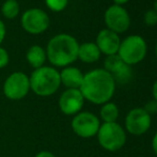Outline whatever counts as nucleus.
<instances>
[{
	"label": "nucleus",
	"instance_id": "1",
	"mask_svg": "<svg viewBox=\"0 0 157 157\" xmlns=\"http://www.w3.org/2000/svg\"><path fill=\"white\" fill-rule=\"evenodd\" d=\"M79 90L85 99L96 105H104L113 96L116 81L107 71L97 68L83 76Z\"/></svg>",
	"mask_w": 157,
	"mask_h": 157
},
{
	"label": "nucleus",
	"instance_id": "2",
	"mask_svg": "<svg viewBox=\"0 0 157 157\" xmlns=\"http://www.w3.org/2000/svg\"><path fill=\"white\" fill-rule=\"evenodd\" d=\"M78 42L70 34H58L49 41L47 58L56 66H66L78 59Z\"/></svg>",
	"mask_w": 157,
	"mask_h": 157
},
{
	"label": "nucleus",
	"instance_id": "3",
	"mask_svg": "<svg viewBox=\"0 0 157 157\" xmlns=\"http://www.w3.org/2000/svg\"><path fill=\"white\" fill-rule=\"evenodd\" d=\"M30 89L39 96H49L59 89L61 85L60 73L49 66L36 68L31 74Z\"/></svg>",
	"mask_w": 157,
	"mask_h": 157
},
{
	"label": "nucleus",
	"instance_id": "4",
	"mask_svg": "<svg viewBox=\"0 0 157 157\" xmlns=\"http://www.w3.org/2000/svg\"><path fill=\"white\" fill-rule=\"evenodd\" d=\"M147 46L140 35H129L123 40L118 50V56L127 65H135L145 58Z\"/></svg>",
	"mask_w": 157,
	"mask_h": 157
},
{
	"label": "nucleus",
	"instance_id": "5",
	"mask_svg": "<svg viewBox=\"0 0 157 157\" xmlns=\"http://www.w3.org/2000/svg\"><path fill=\"white\" fill-rule=\"evenodd\" d=\"M96 135L101 147L109 152L119 151L124 147L126 142L124 128L117 122L104 123L99 126Z\"/></svg>",
	"mask_w": 157,
	"mask_h": 157
},
{
	"label": "nucleus",
	"instance_id": "6",
	"mask_svg": "<svg viewBox=\"0 0 157 157\" xmlns=\"http://www.w3.org/2000/svg\"><path fill=\"white\" fill-rule=\"evenodd\" d=\"M30 90V80L26 74L15 72L6 78L3 85V92L8 98L13 101L21 99Z\"/></svg>",
	"mask_w": 157,
	"mask_h": 157
},
{
	"label": "nucleus",
	"instance_id": "7",
	"mask_svg": "<svg viewBox=\"0 0 157 157\" xmlns=\"http://www.w3.org/2000/svg\"><path fill=\"white\" fill-rule=\"evenodd\" d=\"M99 120L91 112H79L72 121V128L77 136L81 138H91L99 129Z\"/></svg>",
	"mask_w": 157,
	"mask_h": 157
},
{
	"label": "nucleus",
	"instance_id": "8",
	"mask_svg": "<svg viewBox=\"0 0 157 157\" xmlns=\"http://www.w3.org/2000/svg\"><path fill=\"white\" fill-rule=\"evenodd\" d=\"M104 19L107 29L116 32L117 34L125 32L130 25V17L128 12L123 6L117 4L109 6L106 10Z\"/></svg>",
	"mask_w": 157,
	"mask_h": 157
},
{
	"label": "nucleus",
	"instance_id": "9",
	"mask_svg": "<svg viewBox=\"0 0 157 157\" xmlns=\"http://www.w3.org/2000/svg\"><path fill=\"white\" fill-rule=\"evenodd\" d=\"M125 127L129 134L141 136L151 127V116L143 108H134L126 116Z\"/></svg>",
	"mask_w": 157,
	"mask_h": 157
},
{
	"label": "nucleus",
	"instance_id": "10",
	"mask_svg": "<svg viewBox=\"0 0 157 157\" xmlns=\"http://www.w3.org/2000/svg\"><path fill=\"white\" fill-rule=\"evenodd\" d=\"M21 25L27 32L31 34H39L48 28L49 17L40 9H31L24 13L21 17Z\"/></svg>",
	"mask_w": 157,
	"mask_h": 157
},
{
	"label": "nucleus",
	"instance_id": "11",
	"mask_svg": "<svg viewBox=\"0 0 157 157\" xmlns=\"http://www.w3.org/2000/svg\"><path fill=\"white\" fill-rule=\"evenodd\" d=\"M104 70L107 71L112 78L114 79L116 83H124L129 82V80L132 77V67L127 64H125L121 60V58L117 55H112V56H107L104 62Z\"/></svg>",
	"mask_w": 157,
	"mask_h": 157
},
{
	"label": "nucleus",
	"instance_id": "12",
	"mask_svg": "<svg viewBox=\"0 0 157 157\" xmlns=\"http://www.w3.org/2000/svg\"><path fill=\"white\" fill-rule=\"evenodd\" d=\"M85 98L79 89H67L59 99V107L66 116L77 114L82 108Z\"/></svg>",
	"mask_w": 157,
	"mask_h": 157
},
{
	"label": "nucleus",
	"instance_id": "13",
	"mask_svg": "<svg viewBox=\"0 0 157 157\" xmlns=\"http://www.w3.org/2000/svg\"><path fill=\"white\" fill-rule=\"evenodd\" d=\"M95 44L101 52L105 54L106 56H112L118 54L121 40L116 32L109 29H104L97 34Z\"/></svg>",
	"mask_w": 157,
	"mask_h": 157
},
{
	"label": "nucleus",
	"instance_id": "14",
	"mask_svg": "<svg viewBox=\"0 0 157 157\" xmlns=\"http://www.w3.org/2000/svg\"><path fill=\"white\" fill-rule=\"evenodd\" d=\"M85 75L76 67H65L60 73L61 82L68 89H79Z\"/></svg>",
	"mask_w": 157,
	"mask_h": 157
},
{
	"label": "nucleus",
	"instance_id": "15",
	"mask_svg": "<svg viewBox=\"0 0 157 157\" xmlns=\"http://www.w3.org/2000/svg\"><path fill=\"white\" fill-rule=\"evenodd\" d=\"M101 57V52L95 43H83L79 45L78 48V58L82 62L94 63Z\"/></svg>",
	"mask_w": 157,
	"mask_h": 157
},
{
	"label": "nucleus",
	"instance_id": "16",
	"mask_svg": "<svg viewBox=\"0 0 157 157\" xmlns=\"http://www.w3.org/2000/svg\"><path fill=\"white\" fill-rule=\"evenodd\" d=\"M27 60L30 65L36 70V68H40L43 66V64L46 60V54L41 46H31L27 52Z\"/></svg>",
	"mask_w": 157,
	"mask_h": 157
},
{
	"label": "nucleus",
	"instance_id": "17",
	"mask_svg": "<svg viewBox=\"0 0 157 157\" xmlns=\"http://www.w3.org/2000/svg\"><path fill=\"white\" fill-rule=\"evenodd\" d=\"M99 114L104 123H113L119 118V108L114 103L108 101L101 106Z\"/></svg>",
	"mask_w": 157,
	"mask_h": 157
},
{
	"label": "nucleus",
	"instance_id": "18",
	"mask_svg": "<svg viewBox=\"0 0 157 157\" xmlns=\"http://www.w3.org/2000/svg\"><path fill=\"white\" fill-rule=\"evenodd\" d=\"M2 14L6 17V18H15L18 15L19 12V4L16 0H6L2 6Z\"/></svg>",
	"mask_w": 157,
	"mask_h": 157
},
{
	"label": "nucleus",
	"instance_id": "19",
	"mask_svg": "<svg viewBox=\"0 0 157 157\" xmlns=\"http://www.w3.org/2000/svg\"><path fill=\"white\" fill-rule=\"evenodd\" d=\"M68 0H46V4L50 10L55 11V12H60L65 9L67 6Z\"/></svg>",
	"mask_w": 157,
	"mask_h": 157
},
{
	"label": "nucleus",
	"instance_id": "20",
	"mask_svg": "<svg viewBox=\"0 0 157 157\" xmlns=\"http://www.w3.org/2000/svg\"><path fill=\"white\" fill-rule=\"evenodd\" d=\"M144 23L147 26L157 25V12L155 10H149L144 14Z\"/></svg>",
	"mask_w": 157,
	"mask_h": 157
},
{
	"label": "nucleus",
	"instance_id": "21",
	"mask_svg": "<svg viewBox=\"0 0 157 157\" xmlns=\"http://www.w3.org/2000/svg\"><path fill=\"white\" fill-rule=\"evenodd\" d=\"M143 109L145 110V111L147 112V113L150 114V116H152V114H155L157 112V101H147V104H145L144 108Z\"/></svg>",
	"mask_w": 157,
	"mask_h": 157
},
{
	"label": "nucleus",
	"instance_id": "22",
	"mask_svg": "<svg viewBox=\"0 0 157 157\" xmlns=\"http://www.w3.org/2000/svg\"><path fill=\"white\" fill-rule=\"evenodd\" d=\"M9 63V55L6 49L0 47V68L4 67Z\"/></svg>",
	"mask_w": 157,
	"mask_h": 157
},
{
	"label": "nucleus",
	"instance_id": "23",
	"mask_svg": "<svg viewBox=\"0 0 157 157\" xmlns=\"http://www.w3.org/2000/svg\"><path fill=\"white\" fill-rule=\"evenodd\" d=\"M4 35H6V27H4V24L0 21V44L3 41Z\"/></svg>",
	"mask_w": 157,
	"mask_h": 157
},
{
	"label": "nucleus",
	"instance_id": "24",
	"mask_svg": "<svg viewBox=\"0 0 157 157\" xmlns=\"http://www.w3.org/2000/svg\"><path fill=\"white\" fill-rule=\"evenodd\" d=\"M35 157H56L52 153L50 152H47V151H43V152H40Z\"/></svg>",
	"mask_w": 157,
	"mask_h": 157
},
{
	"label": "nucleus",
	"instance_id": "25",
	"mask_svg": "<svg viewBox=\"0 0 157 157\" xmlns=\"http://www.w3.org/2000/svg\"><path fill=\"white\" fill-rule=\"evenodd\" d=\"M152 147H153V151L154 153L157 155V132L154 135L153 137V140H152Z\"/></svg>",
	"mask_w": 157,
	"mask_h": 157
},
{
	"label": "nucleus",
	"instance_id": "26",
	"mask_svg": "<svg viewBox=\"0 0 157 157\" xmlns=\"http://www.w3.org/2000/svg\"><path fill=\"white\" fill-rule=\"evenodd\" d=\"M152 94H153L154 101H157V80L155 81V82H154L153 88H152Z\"/></svg>",
	"mask_w": 157,
	"mask_h": 157
},
{
	"label": "nucleus",
	"instance_id": "27",
	"mask_svg": "<svg viewBox=\"0 0 157 157\" xmlns=\"http://www.w3.org/2000/svg\"><path fill=\"white\" fill-rule=\"evenodd\" d=\"M113 1H114V4H117V6H122V4L127 3L129 0H113Z\"/></svg>",
	"mask_w": 157,
	"mask_h": 157
},
{
	"label": "nucleus",
	"instance_id": "28",
	"mask_svg": "<svg viewBox=\"0 0 157 157\" xmlns=\"http://www.w3.org/2000/svg\"><path fill=\"white\" fill-rule=\"evenodd\" d=\"M154 10H155L156 12H157V0L155 1V3H154Z\"/></svg>",
	"mask_w": 157,
	"mask_h": 157
},
{
	"label": "nucleus",
	"instance_id": "29",
	"mask_svg": "<svg viewBox=\"0 0 157 157\" xmlns=\"http://www.w3.org/2000/svg\"><path fill=\"white\" fill-rule=\"evenodd\" d=\"M155 54H156V57H157V44H156V48H155Z\"/></svg>",
	"mask_w": 157,
	"mask_h": 157
}]
</instances>
